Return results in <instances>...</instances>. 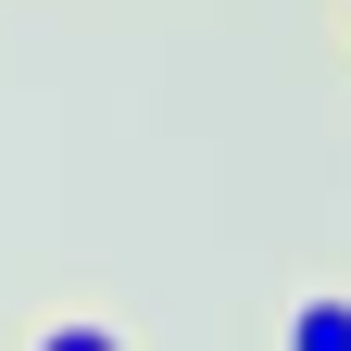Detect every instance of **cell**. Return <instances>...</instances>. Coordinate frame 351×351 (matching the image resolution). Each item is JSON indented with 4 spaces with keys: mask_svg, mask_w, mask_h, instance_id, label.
Here are the masks:
<instances>
[{
    "mask_svg": "<svg viewBox=\"0 0 351 351\" xmlns=\"http://www.w3.org/2000/svg\"><path fill=\"white\" fill-rule=\"evenodd\" d=\"M276 351H351V289H301L276 314Z\"/></svg>",
    "mask_w": 351,
    "mask_h": 351,
    "instance_id": "1",
    "label": "cell"
},
{
    "mask_svg": "<svg viewBox=\"0 0 351 351\" xmlns=\"http://www.w3.org/2000/svg\"><path fill=\"white\" fill-rule=\"evenodd\" d=\"M25 351H125V326L113 314H63V326H38Z\"/></svg>",
    "mask_w": 351,
    "mask_h": 351,
    "instance_id": "2",
    "label": "cell"
}]
</instances>
